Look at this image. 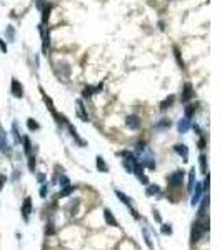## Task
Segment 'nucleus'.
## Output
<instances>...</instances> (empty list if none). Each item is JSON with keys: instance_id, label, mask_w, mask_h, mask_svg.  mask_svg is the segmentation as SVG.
<instances>
[{"instance_id": "f257e3e1", "label": "nucleus", "mask_w": 222, "mask_h": 250, "mask_svg": "<svg viewBox=\"0 0 222 250\" xmlns=\"http://www.w3.org/2000/svg\"><path fill=\"white\" fill-rule=\"evenodd\" d=\"M209 230V220H202V222H195L194 227H192V232H191V240L194 242H199L200 238L204 237V234Z\"/></svg>"}, {"instance_id": "f03ea898", "label": "nucleus", "mask_w": 222, "mask_h": 250, "mask_svg": "<svg viewBox=\"0 0 222 250\" xmlns=\"http://www.w3.org/2000/svg\"><path fill=\"white\" fill-rule=\"evenodd\" d=\"M182 180H184V172L182 170H175L174 173L169 175V178H167V182H169L170 187H180L182 185Z\"/></svg>"}, {"instance_id": "7ed1b4c3", "label": "nucleus", "mask_w": 222, "mask_h": 250, "mask_svg": "<svg viewBox=\"0 0 222 250\" xmlns=\"http://www.w3.org/2000/svg\"><path fill=\"white\" fill-rule=\"evenodd\" d=\"M10 92L13 94V97L17 98H22L24 97V87L17 78H12V85H10Z\"/></svg>"}, {"instance_id": "20e7f679", "label": "nucleus", "mask_w": 222, "mask_h": 250, "mask_svg": "<svg viewBox=\"0 0 222 250\" xmlns=\"http://www.w3.org/2000/svg\"><path fill=\"white\" fill-rule=\"evenodd\" d=\"M125 125H127L129 128H132V130H137V128L140 127V117L132 113V115H129L127 119H125Z\"/></svg>"}, {"instance_id": "39448f33", "label": "nucleus", "mask_w": 222, "mask_h": 250, "mask_svg": "<svg viewBox=\"0 0 222 250\" xmlns=\"http://www.w3.org/2000/svg\"><path fill=\"white\" fill-rule=\"evenodd\" d=\"M192 97H194V88H192L191 84H185L184 88H182V94H180V102H189Z\"/></svg>"}, {"instance_id": "423d86ee", "label": "nucleus", "mask_w": 222, "mask_h": 250, "mask_svg": "<svg viewBox=\"0 0 222 250\" xmlns=\"http://www.w3.org/2000/svg\"><path fill=\"white\" fill-rule=\"evenodd\" d=\"M195 190H192L194 192V194H192V207H195L199 203V200H200V197H202V192H204V188H202V184H197V182H195Z\"/></svg>"}, {"instance_id": "0eeeda50", "label": "nucleus", "mask_w": 222, "mask_h": 250, "mask_svg": "<svg viewBox=\"0 0 222 250\" xmlns=\"http://www.w3.org/2000/svg\"><path fill=\"white\" fill-rule=\"evenodd\" d=\"M200 207H199V217L200 219H204V217L207 215V207H209V195H204V197H200Z\"/></svg>"}, {"instance_id": "6e6552de", "label": "nucleus", "mask_w": 222, "mask_h": 250, "mask_svg": "<svg viewBox=\"0 0 222 250\" xmlns=\"http://www.w3.org/2000/svg\"><path fill=\"white\" fill-rule=\"evenodd\" d=\"M38 30H40V35H42V48H44V53H47V48H49V44H50V35L45 32L44 25H40Z\"/></svg>"}, {"instance_id": "1a4fd4ad", "label": "nucleus", "mask_w": 222, "mask_h": 250, "mask_svg": "<svg viewBox=\"0 0 222 250\" xmlns=\"http://www.w3.org/2000/svg\"><path fill=\"white\" fill-rule=\"evenodd\" d=\"M22 213H24V219L28 220V217H30V213H32V198H30V197H27V198L24 200Z\"/></svg>"}, {"instance_id": "9d476101", "label": "nucleus", "mask_w": 222, "mask_h": 250, "mask_svg": "<svg viewBox=\"0 0 222 250\" xmlns=\"http://www.w3.org/2000/svg\"><path fill=\"white\" fill-rule=\"evenodd\" d=\"M57 67H59V72L62 73L64 78H69L70 77V65L67 62H59V63H57Z\"/></svg>"}, {"instance_id": "9b49d317", "label": "nucleus", "mask_w": 222, "mask_h": 250, "mask_svg": "<svg viewBox=\"0 0 222 250\" xmlns=\"http://www.w3.org/2000/svg\"><path fill=\"white\" fill-rule=\"evenodd\" d=\"M189 127H191V120H189V117H184V119L179 120L177 128H179V132H180V134H185V132L189 130Z\"/></svg>"}, {"instance_id": "f8f14e48", "label": "nucleus", "mask_w": 222, "mask_h": 250, "mask_svg": "<svg viewBox=\"0 0 222 250\" xmlns=\"http://www.w3.org/2000/svg\"><path fill=\"white\" fill-rule=\"evenodd\" d=\"M104 219H105V223H107V225H110V227H117V220L114 219L112 212H110L109 209L104 210Z\"/></svg>"}, {"instance_id": "ddd939ff", "label": "nucleus", "mask_w": 222, "mask_h": 250, "mask_svg": "<svg viewBox=\"0 0 222 250\" xmlns=\"http://www.w3.org/2000/svg\"><path fill=\"white\" fill-rule=\"evenodd\" d=\"M174 150L179 153L180 157H184V162H187V159H189V150H187V147H185L184 144H179V145H175L174 147Z\"/></svg>"}, {"instance_id": "4468645a", "label": "nucleus", "mask_w": 222, "mask_h": 250, "mask_svg": "<svg viewBox=\"0 0 222 250\" xmlns=\"http://www.w3.org/2000/svg\"><path fill=\"white\" fill-rule=\"evenodd\" d=\"M0 152H2L3 155H9V153H10L9 145H7V138H5V134H3V132H0Z\"/></svg>"}, {"instance_id": "2eb2a0df", "label": "nucleus", "mask_w": 222, "mask_h": 250, "mask_svg": "<svg viewBox=\"0 0 222 250\" xmlns=\"http://www.w3.org/2000/svg\"><path fill=\"white\" fill-rule=\"evenodd\" d=\"M12 135H13V142H15V145L22 144V137H20V134H19V128H17L15 122L12 123Z\"/></svg>"}, {"instance_id": "dca6fc26", "label": "nucleus", "mask_w": 222, "mask_h": 250, "mask_svg": "<svg viewBox=\"0 0 222 250\" xmlns=\"http://www.w3.org/2000/svg\"><path fill=\"white\" fill-rule=\"evenodd\" d=\"M5 37H7V42H15V28L12 25L5 28Z\"/></svg>"}, {"instance_id": "f3484780", "label": "nucleus", "mask_w": 222, "mask_h": 250, "mask_svg": "<svg viewBox=\"0 0 222 250\" xmlns=\"http://www.w3.org/2000/svg\"><path fill=\"white\" fill-rule=\"evenodd\" d=\"M40 92H42V97H44V102H45V105H47V109H49L52 113H57V112H55V107H53V102L47 97V94H45V92L42 90V88H40Z\"/></svg>"}, {"instance_id": "a211bd4d", "label": "nucleus", "mask_w": 222, "mask_h": 250, "mask_svg": "<svg viewBox=\"0 0 222 250\" xmlns=\"http://www.w3.org/2000/svg\"><path fill=\"white\" fill-rule=\"evenodd\" d=\"M50 10H52V5H49V3L42 9V23H47V20L50 17Z\"/></svg>"}, {"instance_id": "6ab92c4d", "label": "nucleus", "mask_w": 222, "mask_h": 250, "mask_svg": "<svg viewBox=\"0 0 222 250\" xmlns=\"http://www.w3.org/2000/svg\"><path fill=\"white\" fill-rule=\"evenodd\" d=\"M194 185H195V169H192L191 173H189V187H187V190L192 192V190H194Z\"/></svg>"}, {"instance_id": "aec40b11", "label": "nucleus", "mask_w": 222, "mask_h": 250, "mask_svg": "<svg viewBox=\"0 0 222 250\" xmlns=\"http://www.w3.org/2000/svg\"><path fill=\"white\" fill-rule=\"evenodd\" d=\"M97 170H100V172H109V167H107V163L104 162L102 157H97Z\"/></svg>"}, {"instance_id": "412c9836", "label": "nucleus", "mask_w": 222, "mask_h": 250, "mask_svg": "<svg viewBox=\"0 0 222 250\" xmlns=\"http://www.w3.org/2000/svg\"><path fill=\"white\" fill-rule=\"evenodd\" d=\"M199 162H200V172L206 175L207 173V157L204 155V153L199 157Z\"/></svg>"}, {"instance_id": "4be33fe9", "label": "nucleus", "mask_w": 222, "mask_h": 250, "mask_svg": "<svg viewBox=\"0 0 222 250\" xmlns=\"http://www.w3.org/2000/svg\"><path fill=\"white\" fill-rule=\"evenodd\" d=\"M172 102H174V95H169V97L160 103V110H167L170 105H172Z\"/></svg>"}, {"instance_id": "5701e85b", "label": "nucleus", "mask_w": 222, "mask_h": 250, "mask_svg": "<svg viewBox=\"0 0 222 250\" xmlns=\"http://www.w3.org/2000/svg\"><path fill=\"white\" fill-rule=\"evenodd\" d=\"M22 142H24V152L27 153V155H30V150H32L30 138H28V137H24V138H22Z\"/></svg>"}, {"instance_id": "b1692460", "label": "nucleus", "mask_w": 222, "mask_h": 250, "mask_svg": "<svg viewBox=\"0 0 222 250\" xmlns=\"http://www.w3.org/2000/svg\"><path fill=\"white\" fill-rule=\"evenodd\" d=\"M115 195H117V197H119L120 200H122V203H125V205H129V207H130V198H129L125 194H122L120 190H115Z\"/></svg>"}, {"instance_id": "393cba45", "label": "nucleus", "mask_w": 222, "mask_h": 250, "mask_svg": "<svg viewBox=\"0 0 222 250\" xmlns=\"http://www.w3.org/2000/svg\"><path fill=\"white\" fill-rule=\"evenodd\" d=\"M78 112H80V117H82V119H84L85 120V122H87V120H89V117H87V113H85V107H84V102H82V100H78Z\"/></svg>"}, {"instance_id": "a878e982", "label": "nucleus", "mask_w": 222, "mask_h": 250, "mask_svg": "<svg viewBox=\"0 0 222 250\" xmlns=\"http://www.w3.org/2000/svg\"><path fill=\"white\" fill-rule=\"evenodd\" d=\"M82 95H84V98L92 97V95H95V88H94V87H85L84 92H82Z\"/></svg>"}, {"instance_id": "bb28decb", "label": "nucleus", "mask_w": 222, "mask_h": 250, "mask_svg": "<svg viewBox=\"0 0 222 250\" xmlns=\"http://www.w3.org/2000/svg\"><path fill=\"white\" fill-rule=\"evenodd\" d=\"M75 190V187H74V185H65V187H64L62 188V192H60V195H62V197H65V195H69V194H72V192Z\"/></svg>"}, {"instance_id": "cd10ccee", "label": "nucleus", "mask_w": 222, "mask_h": 250, "mask_svg": "<svg viewBox=\"0 0 222 250\" xmlns=\"http://www.w3.org/2000/svg\"><path fill=\"white\" fill-rule=\"evenodd\" d=\"M170 127V120L167 119H162L159 123H155V128H169Z\"/></svg>"}, {"instance_id": "c85d7f7f", "label": "nucleus", "mask_w": 222, "mask_h": 250, "mask_svg": "<svg viewBox=\"0 0 222 250\" xmlns=\"http://www.w3.org/2000/svg\"><path fill=\"white\" fill-rule=\"evenodd\" d=\"M27 127H28V130H37V128H38V123L35 122L34 119H27Z\"/></svg>"}, {"instance_id": "c756f323", "label": "nucleus", "mask_w": 222, "mask_h": 250, "mask_svg": "<svg viewBox=\"0 0 222 250\" xmlns=\"http://www.w3.org/2000/svg\"><path fill=\"white\" fill-rule=\"evenodd\" d=\"M35 157H28V170H30V172H35Z\"/></svg>"}, {"instance_id": "7c9ffc66", "label": "nucleus", "mask_w": 222, "mask_h": 250, "mask_svg": "<svg viewBox=\"0 0 222 250\" xmlns=\"http://www.w3.org/2000/svg\"><path fill=\"white\" fill-rule=\"evenodd\" d=\"M159 187L157 185H150V187L147 188V195H155V194H159Z\"/></svg>"}, {"instance_id": "2f4dec72", "label": "nucleus", "mask_w": 222, "mask_h": 250, "mask_svg": "<svg viewBox=\"0 0 222 250\" xmlns=\"http://www.w3.org/2000/svg\"><path fill=\"white\" fill-rule=\"evenodd\" d=\"M142 232H144V237H145V244H147V247H149L150 250H152L154 247H152V242H150V237H149V232H147V230H145V228H144V230H142Z\"/></svg>"}, {"instance_id": "473e14b6", "label": "nucleus", "mask_w": 222, "mask_h": 250, "mask_svg": "<svg viewBox=\"0 0 222 250\" xmlns=\"http://www.w3.org/2000/svg\"><path fill=\"white\" fill-rule=\"evenodd\" d=\"M195 112V105H187L185 107V117H191Z\"/></svg>"}, {"instance_id": "72a5a7b5", "label": "nucleus", "mask_w": 222, "mask_h": 250, "mask_svg": "<svg viewBox=\"0 0 222 250\" xmlns=\"http://www.w3.org/2000/svg\"><path fill=\"white\" fill-rule=\"evenodd\" d=\"M162 234H164V235H170V234H172V228H170V225H162Z\"/></svg>"}, {"instance_id": "f704fd0d", "label": "nucleus", "mask_w": 222, "mask_h": 250, "mask_svg": "<svg viewBox=\"0 0 222 250\" xmlns=\"http://www.w3.org/2000/svg\"><path fill=\"white\" fill-rule=\"evenodd\" d=\"M0 50H2L3 53H7V44H5L3 38H0Z\"/></svg>"}, {"instance_id": "c9c22d12", "label": "nucleus", "mask_w": 222, "mask_h": 250, "mask_svg": "<svg viewBox=\"0 0 222 250\" xmlns=\"http://www.w3.org/2000/svg\"><path fill=\"white\" fill-rule=\"evenodd\" d=\"M60 185H64V187H65V185H69V178H67L65 175H62V177H60Z\"/></svg>"}, {"instance_id": "e433bc0d", "label": "nucleus", "mask_w": 222, "mask_h": 250, "mask_svg": "<svg viewBox=\"0 0 222 250\" xmlns=\"http://www.w3.org/2000/svg\"><path fill=\"white\" fill-rule=\"evenodd\" d=\"M5 182H7V177L5 175H0V190L3 188V184H5Z\"/></svg>"}, {"instance_id": "4c0bfd02", "label": "nucleus", "mask_w": 222, "mask_h": 250, "mask_svg": "<svg viewBox=\"0 0 222 250\" xmlns=\"http://www.w3.org/2000/svg\"><path fill=\"white\" fill-rule=\"evenodd\" d=\"M40 195L42 197H47V185H44V187L40 188Z\"/></svg>"}, {"instance_id": "58836bf2", "label": "nucleus", "mask_w": 222, "mask_h": 250, "mask_svg": "<svg viewBox=\"0 0 222 250\" xmlns=\"http://www.w3.org/2000/svg\"><path fill=\"white\" fill-rule=\"evenodd\" d=\"M47 234H53V225H47Z\"/></svg>"}, {"instance_id": "ea45409f", "label": "nucleus", "mask_w": 222, "mask_h": 250, "mask_svg": "<svg viewBox=\"0 0 222 250\" xmlns=\"http://www.w3.org/2000/svg\"><path fill=\"white\" fill-rule=\"evenodd\" d=\"M199 147H200V148H206V140H204V138H200V142H199Z\"/></svg>"}, {"instance_id": "a19ab883", "label": "nucleus", "mask_w": 222, "mask_h": 250, "mask_svg": "<svg viewBox=\"0 0 222 250\" xmlns=\"http://www.w3.org/2000/svg\"><path fill=\"white\" fill-rule=\"evenodd\" d=\"M154 219H155V220H157V222H160V215H159V213H157V212H155V213H154Z\"/></svg>"}]
</instances>
